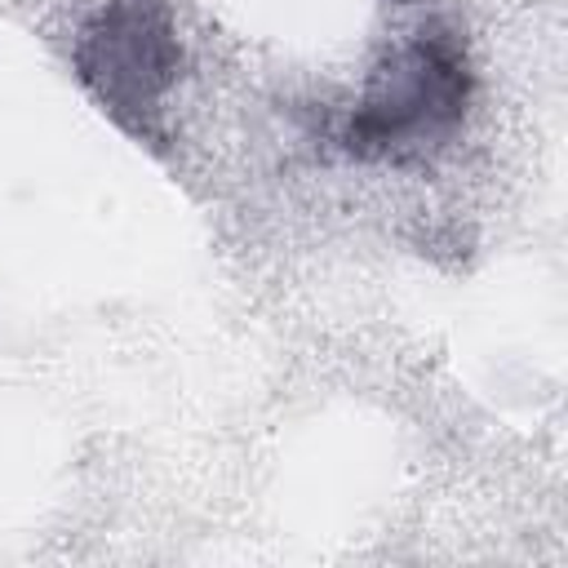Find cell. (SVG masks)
<instances>
[{"instance_id":"obj_1","label":"cell","mask_w":568,"mask_h":568,"mask_svg":"<svg viewBox=\"0 0 568 568\" xmlns=\"http://www.w3.org/2000/svg\"><path fill=\"white\" fill-rule=\"evenodd\" d=\"M475 102V62L448 18H430L390 44L351 111L337 146L364 164H413L457 142Z\"/></svg>"},{"instance_id":"obj_2","label":"cell","mask_w":568,"mask_h":568,"mask_svg":"<svg viewBox=\"0 0 568 568\" xmlns=\"http://www.w3.org/2000/svg\"><path fill=\"white\" fill-rule=\"evenodd\" d=\"M71 71L89 102L133 142H160L186 75L173 0H98L71 36Z\"/></svg>"}]
</instances>
